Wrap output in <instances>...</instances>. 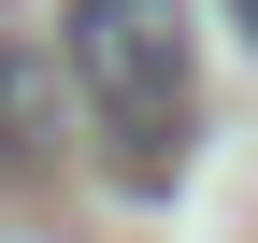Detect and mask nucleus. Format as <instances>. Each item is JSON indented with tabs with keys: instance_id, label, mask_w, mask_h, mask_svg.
Listing matches in <instances>:
<instances>
[{
	"instance_id": "obj_2",
	"label": "nucleus",
	"mask_w": 258,
	"mask_h": 243,
	"mask_svg": "<svg viewBox=\"0 0 258 243\" xmlns=\"http://www.w3.org/2000/svg\"><path fill=\"white\" fill-rule=\"evenodd\" d=\"M43 158H57V57L0 29V172H43Z\"/></svg>"
},
{
	"instance_id": "obj_1",
	"label": "nucleus",
	"mask_w": 258,
	"mask_h": 243,
	"mask_svg": "<svg viewBox=\"0 0 258 243\" xmlns=\"http://www.w3.org/2000/svg\"><path fill=\"white\" fill-rule=\"evenodd\" d=\"M57 57H72V100L101 129L115 186H172L186 129H201V43H186V0H72L57 15Z\"/></svg>"
},
{
	"instance_id": "obj_3",
	"label": "nucleus",
	"mask_w": 258,
	"mask_h": 243,
	"mask_svg": "<svg viewBox=\"0 0 258 243\" xmlns=\"http://www.w3.org/2000/svg\"><path fill=\"white\" fill-rule=\"evenodd\" d=\"M230 15H244V29H258V0H230Z\"/></svg>"
}]
</instances>
